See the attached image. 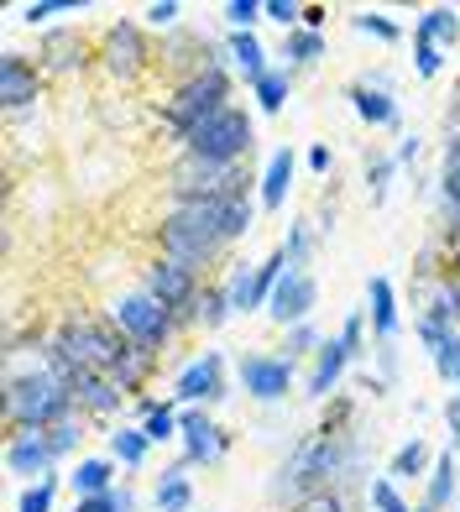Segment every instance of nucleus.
Masks as SVG:
<instances>
[{
  "label": "nucleus",
  "instance_id": "nucleus-1",
  "mask_svg": "<svg viewBox=\"0 0 460 512\" xmlns=\"http://www.w3.org/2000/svg\"><path fill=\"white\" fill-rule=\"evenodd\" d=\"M330 486L366 507V486H372V476H366V439H361V429H345V434L309 429V434H298L288 445V455L278 460L272 481H267V497H272L278 512H288L293 502H304L314 492H330Z\"/></svg>",
  "mask_w": 460,
  "mask_h": 512
},
{
  "label": "nucleus",
  "instance_id": "nucleus-2",
  "mask_svg": "<svg viewBox=\"0 0 460 512\" xmlns=\"http://www.w3.org/2000/svg\"><path fill=\"white\" fill-rule=\"evenodd\" d=\"M68 413H74V392H68L63 377H53L42 356L6 366V382H0V418H6V434L11 429H53Z\"/></svg>",
  "mask_w": 460,
  "mask_h": 512
},
{
  "label": "nucleus",
  "instance_id": "nucleus-3",
  "mask_svg": "<svg viewBox=\"0 0 460 512\" xmlns=\"http://www.w3.org/2000/svg\"><path fill=\"white\" fill-rule=\"evenodd\" d=\"M236 105V68H199L194 79L168 84L163 105H157V121H163V142H173V152L183 147V136L199 131L210 115Z\"/></svg>",
  "mask_w": 460,
  "mask_h": 512
},
{
  "label": "nucleus",
  "instance_id": "nucleus-4",
  "mask_svg": "<svg viewBox=\"0 0 460 512\" xmlns=\"http://www.w3.org/2000/svg\"><path fill=\"white\" fill-rule=\"evenodd\" d=\"M189 157H204V162H220V168H246L251 152H257V110L251 105H230L220 115H210L199 131L183 136V147Z\"/></svg>",
  "mask_w": 460,
  "mask_h": 512
},
{
  "label": "nucleus",
  "instance_id": "nucleus-5",
  "mask_svg": "<svg viewBox=\"0 0 460 512\" xmlns=\"http://www.w3.org/2000/svg\"><path fill=\"white\" fill-rule=\"evenodd\" d=\"M95 42H100V74L110 84H121V89L142 84L157 68V42L142 27V16H110L95 32Z\"/></svg>",
  "mask_w": 460,
  "mask_h": 512
},
{
  "label": "nucleus",
  "instance_id": "nucleus-6",
  "mask_svg": "<svg viewBox=\"0 0 460 512\" xmlns=\"http://www.w3.org/2000/svg\"><path fill=\"white\" fill-rule=\"evenodd\" d=\"M105 314H110V324H115V330H121L131 345H147V351H157V356H168L173 345H178L173 309H163L147 288H126V293H115Z\"/></svg>",
  "mask_w": 460,
  "mask_h": 512
},
{
  "label": "nucleus",
  "instance_id": "nucleus-7",
  "mask_svg": "<svg viewBox=\"0 0 460 512\" xmlns=\"http://www.w3.org/2000/svg\"><path fill=\"white\" fill-rule=\"evenodd\" d=\"M236 361H230L225 351H199V356H189L178 371H173V387H168V398L178 403V408H220V403H230L236 398Z\"/></svg>",
  "mask_w": 460,
  "mask_h": 512
},
{
  "label": "nucleus",
  "instance_id": "nucleus-8",
  "mask_svg": "<svg viewBox=\"0 0 460 512\" xmlns=\"http://www.w3.org/2000/svg\"><path fill=\"white\" fill-rule=\"evenodd\" d=\"M37 68L48 79H84L89 68H100V42L79 21L48 27V32H37Z\"/></svg>",
  "mask_w": 460,
  "mask_h": 512
},
{
  "label": "nucleus",
  "instance_id": "nucleus-9",
  "mask_svg": "<svg viewBox=\"0 0 460 512\" xmlns=\"http://www.w3.org/2000/svg\"><path fill=\"white\" fill-rule=\"evenodd\" d=\"M236 387L257 408H278V403H288V392H298V361H288L278 351H241Z\"/></svg>",
  "mask_w": 460,
  "mask_h": 512
},
{
  "label": "nucleus",
  "instance_id": "nucleus-10",
  "mask_svg": "<svg viewBox=\"0 0 460 512\" xmlns=\"http://www.w3.org/2000/svg\"><path fill=\"white\" fill-rule=\"evenodd\" d=\"M48 84H53V79L37 68V58H27L21 48L0 53V110H6V121L32 115L42 100H48Z\"/></svg>",
  "mask_w": 460,
  "mask_h": 512
},
{
  "label": "nucleus",
  "instance_id": "nucleus-11",
  "mask_svg": "<svg viewBox=\"0 0 460 512\" xmlns=\"http://www.w3.org/2000/svg\"><path fill=\"white\" fill-rule=\"evenodd\" d=\"M136 288H147L163 309H189V304H199V293H204V277H194L189 267H178V262H168V256H147L142 267H136Z\"/></svg>",
  "mask_w": 460,
  "mask_h": 512
},
{
  "label": "nucleus",
  "instance_id": "nucleus-12",
  "mask_svg": "<svg viewBox=\"0 0 460 512\" xmlns=\"http://www.w3.org/2000/svg\"><path fill=\"white\" fill-rule=\"evenodd\" d=\"M68 392H74V408L89 418V424H110V429H115V418L131 408V398L105 377V371H74ZM121 424H126V418H121Z\"/></svg>",
  "mask_w": 460,
  "mask_h": 512
},
{
  "label": "nucleus",
  "instance_id": "nucleus-13",
  "mask_svg": "<svg viewBox=\"0 0 460 512\" xmlns=\"http://www.w3.org/2000/svg\"><path fill=\"white\" fill-rule=\"evenodd\" d=\"M6 471L21 481H48L58 476V455L48 445V429H11L6 434Z\"/></svg>",
  "mask_w": 460,
  "mask_h": 512
},
{
  "label": "nucleus",
  "instance_id": "nucleus-14",
  "mask_svg": "<svg viewBox=\"0 0 460 512\" xmlns=\"http://www.w3.org/2000/svg\"><path fill=\"white\" fill-rule=\"evenodd\" d=\"M319 309V277L314 272H288L278 293L267 298V319L278 324V330H293V324H309Z\"/></svg>",
  "mask_w": 460,
  "mask_h": 512
},
{
  "label": "nucleus",
  "instance_id": "nucleus-15",
  "mask_svg": "<svg viewBox=\"0 0 460 512\" xmlns=\"http://www.w3.org/2000/svg\"><path fill=\"white\" fill-rule=\"evenodd\" d=\"M351 366H356V361H351V351L340 345V335H325V345L314 351V361H309V371H304V398L325 408L335 392H340V382H345V371H351Z\"/></svg>",
  "mask_w": 460,
  "mask_h": 512
},
{
  "label": "nucleus",
  "instance_id": "nucleus-16",
  "mask_svg": "<svg viewBox=\"0 0 460 512\" xmlns=\"http://www.w3.org/2000/svg\"><path fill=\"white\" fill-rule=\"evenodd\" d=\"M366 324H372V345H398L403 335V304L393 277H366Z\"/></svg>",
  "mask_w": 460,
  "mask_h": 512
},
{
  "label": "nucleus",
  "instance_id": "nucleus-17",
  "mask_svg": "<svg viewBox=\"0 0 460 512\" xmlns=\"http://www.w3.org/2000/svg\"><path fill=\"white\" fill-rule=\"evenodd\" d=\"M413 335H419V345L429 351L434 377L455 392L460 387V330H445V324H434V319H413Z\"/></svg>",
  "mask_w": 460,
  "mask_h": 512
},
{
  "label": "nucleus",
  "instance_id": "nucleus-18",
  "mask_svg": "<svg viewBox=\"0 0 460 512\" xmlns=\"http://www.w3.org/2000/svg\"><path fill=\"white\" fill-rule=\"evenodd\" d=\"M345 100H351V110H356L361 126H372V131H403V105H398V95H382V89L351 79V84H345Z\"/></svg>",
  "mask_w": 460,
  "mask_h": 512
},
{
  "label": "nucleus",
  "instance_id": "nucleus-19",
  "mask_svg": "<svg viewBox=\"0 0 460 512\" xmlns=\"http://www.w3.org/2000/svg\"><path fill=\"white\" fill-rule=\"evenodd\" d=\"M230 445H236V434H230V429L204 424V429H189L178 439V460L189 465V471H210V465H220L230 455Z\"/></svg>",
  "mask_w": 460,
  "mask_h": 512
},
{
  "label": "nucleus",
  "instance_id": "nucleus-20",
  "mask_svg": "<svg viewBox=\"0 0 460 512\" xmlns=\"http://www.w3.org/2000/svg\"><path fill=\"white\" fill-rule=\"evenodd\" d=\"M293 178H298V152H293V147H278V152L267 157L262 183H257V204H262V215H278V209L288 204Z\"/></svg>",
  "mask_w": 460,
  "mask_h": 512
},
{
  "label": "nucleus",
  "instance_id": "nucleus-21",
  "mask_svg": "<svg viewBox=\"0 0 460 512\" xmlns=\"http://www.w3.org/2000/svg\"><path fill=\"white\" fill-rule=\"evenodd\" d=\"M68 486H74V497H105L121 486V465H115L105 450L100 455H79L68 465Z\"/></svg>",
  "mask_w": 460,
  "mask_h": 512
},
{
  "label": "nucleus",
  "instance_id": "nucleus-22",
  "mask_svg": "<svg viewBox=\"0 0 460 512\" xmlns=\"http://www.w3.org/2000/svg\"><path fill=\"white\" fill-rule=\"evenodd\" d=\"M225 53H230V68H236V79H246V89L257 84L267 68H278L267 53L262 32H225Z\"/></svg>",
  "mask_w": 460,
  "mask_h": 512
},
{
  "label": "nucleus",
  "instance_id": "nucleus-23",
  "mask_svg": "<svg viewBox=\"0 0 460 512\" xmlns=\"http://www.w3.org/2000/svg\"><path fill=\"white\" fill-rule=\"evenodd\" d=\"M434 460H440V450H429V439L424 434H408L403 445L387 455V481H429V471H434Z\"/></svg>",
  "mask_w": 460,
  "mask_h": 512
},
{
  "label": "nucleus",
  "instance_id": "nucleus-24",
  "mask_svg": "<svg viewBox=\"0 0 460 512\" xmlns=\"http://www.w3.org/2000/svg\"><path fill=\"white\" fill-rule=\"evenodd\" d=\"M460 450H440V460H434V471H429V481H424V507L429 512H455V502H460V460H455Z\"/></svg>",
  "mask_w": 460,
  "mask_h": 512
},
{
  "label": "nucleus",
  "instance_id": "nucleus-25",
  "mask_svg": "<svg viewBox=\"0 0 460 512\" xmlns=\"http://www.w3.org/2000/svg\"><path fill=\"white\" fill-rule=\"evenodd\" d=\"M220 283H225V293H230V309H236V319H246V314H267L262 293H257V262L236 256V262L220 272Z\"/></svg>",
  "mask_w": 460,
  "mask_h": 512
},
{
  "label": "nucleus",
  "instance_id": "nucleus-26",
  "mask_svg": "<svg viewBox=\"0 0 460 512\" xmlns=\"http://www.w3.org/2000/svg\"><path fill=\"white\" fill-rule=\"evenodd\" d=\"M278 58H283V68H293V74H309V68H319V63L330 58V37L298 27V32H288L278 42Z\"/></svg>",
  "mask_w": 460,
  "mask_h": 512
},
{
  "label": "nucleus",
  "instance_id": "nucleus-27",
  "mask_svg": "<svg viewBox=\"0 0 460 512\" xmlns=\"http://www.w3.org/2000/svg\"><path fill=\"white\" fill-rule=\"evenodd\" d=\"M105 455L121 465V471H142L147 455H152V439H147L142 424H115V429H105Z\"/></svg>",
  "mask_w": 460,
  "mask_h": 512
},
{
  "label": "nucleus",
  "instance_id": "nucleus-28",
  "mask_svg": "<svg viewBox=\"0 0 460 512\" xmlns=\"http://www.w3.org/2000/svg\"><path fill=\"white\" fill-rule=\"evenodd\" d=\"M152 512H194V476L183 460L152 481Z\"/></svg>",
  "mask_w": 460,
  "mask_h": 512
},
{
  "label": "nucleus",
  "instance_id": "nucleus-29",
  "mask_svg": "<svg viewBox=\"0 0 460 512\" xmlns=\"http://www.w3.org/2000/svg\"><path fill=\"white\" fill-rule=\"evenodd\" d=\"M293 84H298V74L293 68H267V74L251 84V110L257 115H283L288 110V100H293Z\"/></svg>",
  "mask_w": 460,
  "mask_h": 512
},
{
  "label": "nucleus",
  "instance_id": "nucleus-30",
  "mask_svg": "<svg viewBox=\"0 0 460 512\" xmlns=\"http://www.w3.org/2000/svg\"><path fill=\"white\" fill-rule=\"evenodd\" d=\"M413 319H434V324H445V330H460V277H440Z\"/></svg>",
  "mask_w": 460,
  "mask_h": 512
},
{
  "label": "nucleus",
  "instance_id": "nucleus-31",
  "mask_svg": "<svg viewBox=\"0 0 460 512\" xmlns=\"http://www.w3.org/2000/svg\"><path fill=\"white\" fill-rule=\"evenodd\" d=\"M283 251H288V272H314V256H319V230H314V220H309V215L288 220Z\"/></svg>",
  "mask_w": 460,
  "mask_h": 512
},
{
  "label": "nucleus",
  "instance_id": "nucleus-32",
  "mask_svg": "<svg viewBox=\"0 0 460 512\" xmlns=\"http://www.w3.org/2000/svg\"><path fill=\"white\" fill-rule=\"evenodd\" d=\"M398 162L393 152H366V168H361V183H366V199H372V209L387 204V194H393V183H398Z\"/></svg>",
  "mask_w": 460,
  "mask_h": 512
},
{
  "label": "nucleus",
  "instance_id": "nucleus-33",
  "mask_svg": "<svg viewBox=\"0 0 460 512\" xmlns=\"http://www.w3.org/2000/svg\"><path fill=\"white\" fill-rule=\"evenodd\" d=\"M413 32L429 37V42H440V48L450 53L455 42H460V11H455V6H429V11H419Z\"/></svg>",
  "mask_w": 460,
  "mask_h": 512
},
{
  "label": "nucleus",
  "instance_id": "nucleus-34",
  "mask_svg": "<svg viewBox=\"0 0 460 512\" xmlns=\"http://www.w3.org/2000/svg\"><path fill=\"white\" fill-rule=\"evenodd\" d=\"M84 11H89L84 0H27L16 16L27 21L32 32H48V27H63V16H84Z\"/></svg>",
  "mask_w": 460,
  "mask_h": 512
},
{
  "label": "nucleus",
  "instance_id": "nucleus-35",
  "mask_svg": "<svg viewBox=\"0 0 460 512\" xmlns=\"http://www.w3.org/2000/svg\"><path fill=\"white\" fill-rule=\"evenodd\" d=\"M230 319H236V309H230V293H225L220 277H210V283H204V293H199V330H204V335H220Z\"/></svg>",
  "mask_w": 460,
  "mask_h": 512
},
{
  "label": "nucleus",
  "instance_id": "nucleus-36",
  "mask_svg": "<svg viewBox=\"0 0 460 512\" xmlns=\"http://www.w3.org/2000/svg\"><path fill=\"white\" fill-rule=\"evenodd\" d=\"M89 429H95V424H89V418L74 408V413H68V418H58V424L48 429V445H53V455L58 460H68V455H74L79 460V445H84V434Z\"/></svg>",
  "mask_w": 460,
  "mask_h": 512
},
{
  "label": "nucleus",
  "instance_id": "nucleus-37",
  "mask_svg": "<svg viewBox=\"0 0 460 512\" xmlns=\"http://www.w3.org/2000/svg\"><path fill=\"white\" fill-rule=\"evenodd\" d=\"M356 413H361V398L340 387L335 398H330L325 408H319V424H314V429H325V434H345V429H356Z\"/></svg>",
  "mask_w": 460,
  "mask_h": 512
},
{
  "label": "nucleus",
  "instance_id": "nucleus-38",
  "mask_svg": "<svg viewBox=\"0 0 460 512\" xmlns=\"http://www.w3.org/2000/svg\"><path fill=\"white\" fill-rule=\"evenodd\" d=\"M351 32L372 37V42H387V48H398V42H403V21H393L387 11H351Z\"/></svg>",
  "mask_w": 460,
  "mask_h": 512
},
{
  "label": "nucleus",
  "instance_id": "nucleus-39",
  "mask_svg": "<svg viewBox=\"0 0 460 512\" xmlns=\"http://www.w3.org/2000/svg\"><path fill=\"white\" fill-rule=\"evenodd\" d=\"M340 345L351 351V361H356V366H361L366 356H372V324H366V304H361V309H351V314L340 319Z\"/></svg>",
  "mask_w": 460,
  "mask_h": 512
},
{
  "label": "nucleus",
  "instance_id": "nucleus-40",
  "mask_svg": "<svg viewBox=\"0 0 460 512\" xmlns=\"http://www.w3.org/2000/svg\"><path fill=\"white\" fill-rule=\"evenodd\" d=\"M325 345V330L309 319V324H293V330H283V345H278V356L288 361H314V351Z\"/></svg>",
  "mask_w": 460,
  "mask_h": 512
},
{
  "label": "nucleus",
  "instance_id": "nucleus-41",
  "mask_svg": "<svg viewBox=\"0 0 460 512\" xmlns=\"http://www.w3.org/2000/svg\"><path fill=\"white\" fill-rule=\"evenodd\" d=\"M366 512H413V502L403 497L398 481L372 476V486H366Z\"/></svg>",
  "mask_w": 460,
  "mask_h": 512
},
{
  "label": "nucleus",
  "instance_id": "nucleus-42",
  "mask_svg": "<svg viewBox=\"0 0 460 512\" xmlns=\"http://www.w3.org/2000/svg\"><path fill=\"white\" fill-rule=\"evenodd\" d=\"M142 27L157 32V37H168L183 27V0H147L142 6Z\"/></svg>",
  "mask_w": 460,
  "mask_h": 512
},
{
  "label": "nucleus",
  "instance_id": "nucleus-43",
  "mask_svg": "<svg viewBox=\"0 0 460 512\" xmlns=\"http://www.w3.org/2000/svg\"><path fill=\"white\" fill-rule=\"evenodd\" d=\"M220 21H225V32H257L262 27V0H225Z\"/></svg>",
  "mask_w": 460,
  "mask_h": 512
},
{
  "label": "nucleus",
  "instance_id": "nucleus-44",
  "mask_svg": "<svg viewBox=\"0 0 460 512\" xmlns=\"http://www.w3.org/2000/svg\"><path fill=\"white\" fill-rule=\"evenodd\" d=\"M142 429H147V439H152V450H157V445H178V403L163 398V408H157Z\"/></svg>",
  "mask_w": 460,
  "mask_h": 512
},
{
  "label": "nucleus",
  "instance_id": "nucleus-45",
  "mask_svg": "<svg viewBox=\"0 0 460 512\" xmlns=\"http://www.w3.org/2000/svg\"><path fill=\"white\" fill-rule=\"evenodd\" d=\"M58 486H63V476H48V481H32L27 492L16 497V512H53V507H58Z\"/></svg>",
  "mask_w": 460,
  "mask_h": 512
},
{
  "label": "nucleus",
  "instance_id": "nucleus-46",
  "mask_svg": "<svg viewBox=\"0 0 460 512\" xmlns=\"http://www.w3.org/2000/svg\"><path fill=\"white\" fill-rule=\"evenodd\" d=\"M440 68H445V48L413 32V74H419V79H440Z\"/></svg>",
  "mask_w": 460,
  "mask_h": 512
},
{
  "label": "nucleus",
  "instance_id": "nucleus-47",
  "mask_svg": "<svg viewBox=\"0 0 460 512\" xmlns=\"http://www.w3.org/2000/svg\"><path fill=\"white\" fill-rule=\"evenodd\" d=\"M262 21L283 27V37H288V32L304 27V6H298V0H262Z\"/></svg>",
  "mask_w": 460,
  "mask_h": 512
},
{
  "label": "nucleus",
  "instance_id": "nucleus-48",
  "mask_svg": "<svg viewBox=\"0 0 460 512\" xmlns=\"http://www.w3.org/2000/svg\"><path fill=\"white\" fill-rule=\"evenodd\" d=\"M288 512H361V502H351L345 492H335V486H330V492H314L304 502H293Z\"/></svg>",
  "mask_w": 460,
  "mask_h": 512
},
{
  "label": "nucleus",
  "instance_id": "nucleus-49",
  "mask_svg": "<svg viewBox=\"0 0 460 512\" xmlns=\"http://www.w3.org/2000/svg\"><path fill=\"white\" fill-rule=\"evenodd\" d=\"M372 377H382L387 387H398V377H403V351L398 345H372Z\"/></svg>",
  "mask_w": 460,
  "mask_h": 512
},
{
  "label": "nucleus",
  "instance_id": "nucleus-50",
  "mask_svg": "<svg viewBox=\"0 0 460 512\" xmlns=\"http://www.w3.org/2000/svg\"><path fill=\"white\" fill-rule=\"evenodd\" d=\"M314 230H319V241H330L335 236V225H340V194L330 189V183H325V194H319V209H314Z\"/></svg>",
  "mask_w": 460,
  "mask_h": 512
},
{
  "label": "nucleus",
  "instance_id": "nucleus-51",
  "mask_svg": "<svg viewBox=\"0 0 460 512\" xmlns=\"http://www.w3.org/2000/svg\"><path fill=\"white\" fill-rule=\"evenodd\" d=\"M304 168H309L314 178H335V147H330V142H314V147L304 152Z\"/></svg>",
  "mask_w": 460,
  "mask_h": 512
},
{
  "label": "nucleus",
  "instance_id": "nucleus-52",
  "mask_svg": "<svg viewBox=\"0 0 460 512\" xmlns=\"http://www.w3.org/2000/svg\"><path fill=\"white\" fill-rule=\"evenodd\" d=\"M419 157H424V136L419 131H403L398 147H393V162H398V168H419Z\"/></svg>",
  "mask_w": 460,
  "mask_h": 512
},
{
  "label": "nucleus",
  "instance_id": "nucleus-53",
  "mask_svg": "<svg viewBox=\"0 0 460 512\" xmlns=\"http://www.w3.org/2000/svg\"><path fill=\"white\" fill-rule=\"evenodd\" d=\"M445 434H450V450H460V387L450 392V398H445Z\"/></svg>",
  "mask_w": 460,
  "mask_h": 512
},
{
  "label": "nucleus",
  "instance_id": "nucleus-54",
  "mask_svg": "<svg viewBox=\"0 0 460 512\" xmlns=\"http://www.w3.org/2000/svg\"><path fill=\"white\" fill-rule=\"evenodd\" d=\"M74 512H121V507H115V492H105V497H74Z\"/></svg>",
  "mask_w": 460,
  "mask_h": 512
},
{
  "label": "nucleus",
  "instance_id": "nucleus-55",
  "mask_svg": "<svg viewBox=\"0 0 460 512\" xmlns=\"http://www.w3.org/2000/svg\"><path fill=\"white\" fill-rule=\"evenodd\" d=\"M304 27L309 32H325L330 27V6H304Z\"/></svg>",
  "mask_w": 460,
  "mask_h": 512
},
{
  "label": "nucleus",
  "instance_id": "nucleus-56",
  "mask_svg": "<svg viewBox=\"0 0 460 512\" xmlns=\"http://www.w3.org/2000/svg\"><path fill=\"white\" fill-rule=\"evenodd\" d=\"M115 507H121V512H136V507H142V497H136V486H131V481L115 486Z\"/></svg>",
  "mask_w": 460,
  "mask_h": 512
},
{
  "label": "nucleus",
  "instance_id": "nucleus-57",
  "mask_svg": "<svg viewBox=\"0 0 460 512\" xmlns=\"http://www.w3.org/2000/svg\"><path fill=\"white\" fill-rule=\"evenodd\" d=\"M361 84H372V89H382V95H393V74H387V68H366Z\"/></svg>",
  "mask_w": 460,
  "mask_h": 512
},
{
  "label": "nucleus",
  "instance_id": "nucleus-58",
  "mask_svg": "<svg viewBox=\"0 0 460 512\" xmlns=\"http://www.w3.org/2000/svg\"><path fill=\"white\" fill-rule=\"evenodd\" d=\"M356 387H361V392H372V398H387V392H393V387H387L382 377H372V371H361V377H356Z\"/></svg>",
  "mask_w": 460,
  "mask_h": 512
},
{
  "label": "nucleus",
  "instance_id": "nucleus-59",
  "mask_svg": "<svg viewBox=\"0 0 460 512\" xmlns=\"http://www.w3.org/2000/svg\"><path fill=\"white\" fill-rule=\"evenodd\" d=\"M440 246H445V241H440ZM445 277H460V241L445 246Z\"/></svg>",
  "mask_w": 460,
  "mask_h": 512
},
{
  "label": "nucleus",
  "instance_id": "nucleus-60",
  "mask_svg": "<svg viewBox=\"0 0 460 512\" xmlns=\"http://www.w3.org/2000/svg\"><path fill=\"white\" fill-rule=\"evenodd\" d=\"M445 121H460V79H455V95H450V110H445Z\"/></svg>",
  "mask_w": 460,
  "mask_h": 512
},
{
  "label": "nucleus",
  "instance_id": "nucleus-61",
  "mask_svg": "<svg viewBox=\"0 0 460 512\" xmlns=\"http://www.w3.org/2000/svg\"><path fill=\"white\" fill-rule=\"evenodd\" d=\"M413 512H429V507H424V502H419V507H413Z\"/></svg>",
  "mask_w": 460,
  "mask_h": 512
}]
</instances>
